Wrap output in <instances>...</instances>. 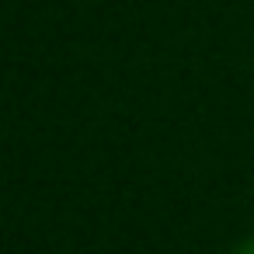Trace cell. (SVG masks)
<instances>
[{
    "label": "cell",
    "instance_id": "cell-1",
    "mask_svg": "<svg viewBox=\"0 0 254 254\" xmlns=\"http://www.w3.org/2000/svg\"><path fill=\"white\" fill-rule=\"evenodd\" d=\"M233 254H254V240H244V244H240Z\"/></svg>",
    "mask_w": 254,
    "mask_h": 254
}]
</instances>
